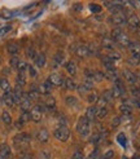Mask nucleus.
Instances as JSON below:
<instances>
[{
	"label": "nucleus",
	"mask_w": 140,
	"mask_h": 159,
	"mask_svg": "<svg viewBox=\"0 0 140 159\" xmlns=\"http://www.w3.org/2000/svg\"><path fill=\"white\" fill-rule=\"evenodd\" d=\"M40 159H49V153L48 152H42L40 153Z\"/></svg>",
	"instance_id": "603ef678"
},
{
	"label": "nucleus",
	"mask_w": 140,
	"mask_h": 159,
	"mask_svg": "<svg viewBox=\"0 0 140 159\" xmlns=\"http://www.w3.org/2000/svg\"><path fill=\"white\" fill-rule=\"evenodd\" d=\"M92 79H93V82H103L104 80V73L93 70L92 71Z\"/></svg>",
	"instance_id": "c85d7f7f"
},
{
	"label": "nucleus",
	"mask_w": 140,
	"mask_h": 159,
	"mask_svg": "<svg viewBox=\"0 0 140 159\" xmlns=\"http://www.w3.org/2000/svg\"><path fill=\"white\" fill-rule=\"evenodd\" d=\"M53 134H54V137L60 141H68L70 137V129L68 127H58V128L54 129Z\"/></svg>",
	"instance_id": "20e7f679"
},
{
	"label": "nucleus",
	"mask_w": 140,
	"mask_h": 159,
	"mask_svg": "<svg viewBox=\"0 0 140 159\" xmlns=\"http://www.w3.org/2000/svg\"><path fill=\"white\" fill-rule=\"evenodd\" d=\"M117 141H118L122 146H126V142L127 141H126V136H124L123 133H119L118 136H117Z\"/></svg>",
	"instance_id": "a18cd8bd"
},
{
	"label": "nucleus",
	"mask_w": 140,
	"mask_h": 159,
	"mask_svg": "<svg viewBox=\"0 0 140 159\" xmlns=\"http://www.w3.org/2000/svg\"><path fill=\"white\" fill-rule=\"evenodd\" d=\"M121 120H122V118H121V116H115V118L113 119V122H112V127L119 125V124H121Z\"/></svg>",
	"instance_id": "3c124183"
},
{
	"label": "nucleus",
	"mask_w": 140,
	"mask_h": 159,
	"mask_svg": "<svg viewBox=\"0 0 140 159\" xmlns=\"http://www.w3.org/2000/svg\"><path fill=\"white\" fill-rule=\"evenodd\" d=\"M3 101H4V104H5L8 107H13V106L16 105V102H14V100H13L12 93H4Z\"/></svg>",
	"instance_id": "4be33fe9"
},
{
	"label": "nucleus",
	"mask_w": 140,
	"mask_h": 159,
	"mask_svg": "<svg viewBox=\"0 0 140 159\" xmlns=\"http://www.w3.org/2000/svg\"><path fill=\"white\" fill-rule=\"evenodd\" d=\"M2 120H3L4 124H7V125H9V124L12 123V116H11V114L8 113V111H3V114H2Z\"/></svg>",
	"instance_id": "2f4dec72"
},
{
	"label": "nucleus",
	"mask_w": 140,
	"mask_h": 159,
	"mask_svg": "<svg viewBox=\"0 0 140 159\" xmlns=\"http://www.w3.org/2000/svg\"><path fill=\"white\" fill-rule=\"evenodd\" d=\"M112 36H113L114 43L119 44V45H122V47H128V44L131 43L130 39H128V36L124 34L121 29H115L113 33H112Z\"/></svg>",
	"instance_id": "f03ea898"
},
{
	"label": "nucleus",
	"mask_w": 140,
	"mask_h": 159,
	"mask_svg": "<svg viewBox=\"0 0 140 159\" xmlns=\"http://www.w3.org/2000/svg\"><path fill=\"white\" fill-rule=\"evenodd\" d=\"M3 73H4V75H9L11 74V69L9 67H4L3 69Z\"/></svg>",
	"instance_id": "4d7b16f0"
},
{
	"label": "nucleus",
	"mask_w": 140,
	"mask_h": 159,
	"mask_svg": "<svg viewBox=\"0 0 140 159\" xmlns=\"http://www.w3.org/2000/svg\"><path fill=\"white\" fill-rule=\"evenodd\" d=\"M123 78L124 80L130 84H135L136 83V76H135V73H132L131 70H124L123 71Z\"/></svg>",
	"instance_id": "f8f14e48"
},
{
	"label": "nucleus",
	"mask_w": 140,
	"mask_h": 159,
	"mask_svg": "<svg viewBox=\"0 0 140 159\" xmlns=\"http://www.w3.org/2000/svg\"><path fill=\"white\" fill-rule=\"evenodd\" d=\"M26 56H27V58H29V60H35V57H36V52H35V49H33V48H27V49H26Z\"/></svg>",
	"instance_id": "79ce46f5"
},
{
	"label": "nucleus",
	"mask_w": 140,
	"mask_h": 159,
	"mask_svg": "<svg viewBox=\"0 0 140 159\" xmlns=\"http://www.w3.org/2000/svg\"><path fill=\"white\" fill-rule=\"evenodd\" d=\"M128 63H131V65H139L140 63V56H134L132 54L130 60H128Z\"/></svg>",
	"instance_id": "37998d69"
},
{
	"label": "nucleus",
	"mask_w": 140,
	"mask_h": 159,
	"mask_svg": "<svg viewBox=\"0 0 140 159\" xmlns=\"http://www.w3.org/2000/svg\"><path fill=\"white\" fill-rule=\"evenodd\" d=\"M11 30H12V26H9V25H8V26H4V27H2V29H0V36H4L5 34L9 33Z\"/></svg>",
	"instance_id": "de8ad7c7"
},
{
	"label": "nucleus",
	"mask_w": 140,
	"mask_h": 159,
	"mask_svg": "<svg viewBox=\"0 0 140 159\" xmlns=\"http://www.w3.org/2000/svg\"><path fill=\"white\" fill-rule=\"evenodd\" d=\"M131 94L134 96L135 98H139L140 100V89L139 88H132L131 89Z\"/></svg>",
	"instance_id": "8fccbe9b"
},
{
	"label": "nucleus",
	"mask_w": 140,
	"mask_h": 159,
	"mask_svg": "<svg viewBox=\"0 0 140 159\" xmlns=\"http://www.w3.org/2000/svg\"><path fill=\"white\" fill-rule=\"evenodd\" d=\"M114 157V152L113 150H108V152H105L103 154V159H112Z\"/></svg>",
	"instance_id": "09e8293b"
},
{
	"label": "nucleus",
	"mask_w": 140,
	"mask_h": 159,
	"mask_svg": "<svg viewBox=\"0 0 140 159\" xmlns=\"http://www.w3.org/2000/svg\"><path fill=\"white\" fill-rule=\"evenodd\" d=\"M36 139H38V141H39V142H42V144H45V142L48 141V139H49L48 131H47L45 128H42L40 131L38 132V134H36Z\"/></svg>",
	"instance_id": "ddd939ff"
},
{
	"label": "nucleus",
	"mask_w": 140,
	"mask_h": 159,
	"mask_svg": "<svg viewBox=\"0 0 140 159\" xmlns=\"http://www.w3.org/2000/svg\"><path fill=\"white\" fill-rule=\"evenodd\" d=\"M126 22H127V25L134 30H138L139 26H140V18L136 14H132V13H130L126 17Z\"/></svg>",
	"instance_id": "0eeeda50"
},
{
	"label": "nucleus",
	"mask_w": 140,
	"mask_h": 159,
	"mask_svg": "<svg viewBox=\"0 0 140 159\" xmlns=\"http://www.w3.org/2000/svg\"><path fill=\"white\" fill-rule=\"evenodd\" d=\"M113 100V93L110 89H105L100 96V100H99V104L100 106H104L105 107V104H109Z\"/></svg>",
	"instance_id": "1a4fd4ad"
},
{
	"label": "nucleus",
	"mask_w": 140,
	"mask_h": 159,
	"mask_svg": "<svg viewBox=\"0 0 140 159\" xmlns=\"http://www.w3.org/2000/svg\"><path fill=\"white\" fill-rule=\"evenodd\" d=\"M112 22L117 26H122L126 23V14L123 12H118V13H114L112 14Z\"/></svg>",
	"instance_id": "9d476101"
},
{
	"label": "nucleus",
	"mask_w": 140,
	"mask_h": 159,
	"mask_svg": "<svg viewBox=\"0 0 140 159\" xmlns=\"http://www.w3.org/2000/svg\"><path fill=\"white\" fill-rule=\"evenodd\" d=\"M90 9L93 13H100L101 12V7L99 4H90Z\"/></svg>",
	"instance_id": "49530a36"
},
{
	"label": "nucleus",
	"mask_w": 140,
	"mask_h": 159,
	"mask_svg": "<svg viewBox=\"0 0 140 159\" xmlns=\"http://www.w3.org/2000/svg\"><path fill=\"white\" fill-rule=\"evenodd\" d=\"M20 58L18 57H16V56H13V57L9 60V63H11V66L12 67H14V69H17V66H18V63H20Z\"/></svg>",
	"instance_id": "c03bdc74"
},
{
	"label": "nucleus",
	"mask_w": 140,
	"mask_h": 159,
	"mask_svg": "<svg viewBox=\"0 0 140 159\" xmlns=\"http://www.w3.org/2000/svg\"><path fill=\"white\" fill-rule=\"evenodd\" d=\"M29 69V65L25 62V61H20L18 63V66H17V70H18V73H25V71Z\"/></svg>",
	"instance_id": "4c0bfd02"
},
{
	"label": "nucleus",
	"mask_w": 140,
	"mask_h": 159,
	"mask_svg": "<svg viewBox=\"0 0 140 159\" xmlns=\"http://www.w3.org/2000/svg\"><path fill=\"white\" fill-rule=\"evenodd\" d=\"M127 48L130 49V52L134 54V56H140V44L136 43V42H131L128 44Z\"/></svg>",
	"instance_id": "aec40b11"
},
{
	"label": "nucleus",
	"mask_w": 140,
	"mask_h": 159,
	"mask_svg": "<svg viewBox=\"0 0 140 159\" xmlns=\"http://www.w3.org/2000/svg\"><path fill=\"white\" fill-rule=\"evenodd\" d=\"M27 97H29L30 100H38V97H39L38 88H31V89L29 91V93H27Z\"/></svg>",
	"instance_id": "c9c22d12"
},
{
	"label": "nucleus",
	"mask_w": 140,
	"mask_h": 159,
	"mask_svg": "<svg viewBox=\"0 0 140 159\" xmlns=\"http://www.w3.org/2000/svg\"><path fill=\"white\" fill-rule=\"evenodd\" d=\"M29 142H30V137L26 133H20L13 139V145L17 150H20V152H23L25 149H27Z\"/></svg>",
	"instance_id": "f257e3e1"
},
{
	"label": "nucleus",
	"mask_w": 140,
	"mask_h": 159,
	"mask_svg": "<svg viewBox=\"0 0 140 159\" xmlns=\"http://www.w3.org/2000/svg\"><path fill=\"white\" fill-rule=\"evenodd\" d=\"M105 57L110 61V62H114V61H118L121 60V54L119 53H117L115 51H112V52H109L108 56H105Z\"/></svg>",
	"instance_id": "c756f323"
},
{
	"label": "nucleus",
	"mask_w": 140,
	"mask_h": 159,
	"mask_svg": "<svg viewBox=\"0 0 140 159\" xmlns=\"http://www.w3.org/2000/svg\"><path fill=\"white\" fill-rule=\"evenodd\" d=\"M74 52H75V54L78 56V57H81V58L88 57V54H90L88 47H87V45H84V44H77Z\"/></svg>",
	"instance_id": "6e6552de"
},
{
	"label": "nucleus",
	"mask_w": 140,
	"mask_h": 159,
	"mask_svg": "<svg viewBox=\"0 0 140 159\" xmlns=\"http://www.w3.org/2000/svg\"><path fill=\"white\" fill-rule=\"evenodd\" d=\"M26 84V76H25V73H18L17 75V87H22Z\"/></svg>",
	"instance_id": "7c9ffc66"
},
{
	"label": "nucleus",
	"mask_w": 140,
	"mask_h": 159,
	"mask_svg": "<svg viewBox=\"0 0 140 159\" xmlns=\"http://www.w3.org/2000/svg\"><path fill=\"white\" fill-rule=\"evenodd\" d=\"M43 110H44V107H43L42 105H35L33 109H31V111H30V116H31V119H33L35 123H39V122L42 120Z\"/></svg>",
	"instance_id": "39448f33"
},
{
	"label": "nucleus",
	"mask_w": 140,
	"mask_h": 159,
	"mask_svg": "<svg viewBox=\"0 0 140 159\" xmlns=\"http://www.w3.org/2000/svg\"><path fill=\"white\" fill-rule=\"evenodd\" d=\"M75 11H82V5L81 4H75Z\"/></svg>",
	"instance_id": "052dcab7"
},
{
	"label": "nucleus",
	"mask_w": 140,
	"mask_h": 159,
	"mask_svg": "<svg viewBox=\"0 0 140 159\" xmlns=\"http://www.w3.org/2000/svg\"><path fill=\"white\" fill-rule=\"evenodd\" d=\"M119 111L123 114V115H126V116H128V115H131V111H132V107L128 105V102L127 101H124L123 104L119 106Z\"/></svg>",
	"instance_id": "b1692460"
},
{
	"label": "nucleus",
	"mask_w": 140,
	"mask_h": 159,
	"mask_svg": "<svg viewBox=\"0 0 140 159\" xmlns=\"http://www.w3.org/2000/svg\"><path fill=\"white\" fill-rule=\"evenodd\" d=\"M73 159H84V157H83L79 152H77V153L73 155Z\"/></svg>",
	"instance_id": "5fc2aeb1"
},
{
	"label": "nucleus",
	"mask_w": 140,
	"mask_h": 159,
	"mask_svg": "<svg viewBox=\"0 0 140 159\" xmlns=\"http://www.w3.org/2000/svg\"><path fill=\"white\" fill-rule=\"evenodd\" d=\"M105 76L109 79V80H113V82H115L117 79H118V78H117L115 71H106V73L104 74V78H105Z\"/></svg>",
	"instance_id": "ea45409f"
},
{
	"label": "nucleus",
	"mask_w": 140,
	"mask_h": 159,
	"mask_svg": "<svg viewBox=\"0 0 140 159\" xmlns=\"http://www.w3.org/2000/svg\"><path fill=\"white\" fill-rule=\"evenodd\" d=\"M29 71H30V75L31 76H36V70L33 66H29Z\"/></svg>",
	"instance_id": "864d4df0"
},
{
	"label": "nucleus",
	"mask_w": 140,
	"mask_h": 159,
	"mask_svg": "<svg viewBox=\"0 0 140 159\" xmlns=\"http://www.w3.org/2000/svg\"><path fill=\"white\" fill-rule=\"evenodd\" d=\"M20 106H21V109H22L23 113H25V111H27V110L31 107V100L27 97V94H23V97H22V100H21V102H20Z\"/></svg>",
	"instance_id": "dca6fc26"
},
{
	"label": "nucleus",
	"mask_w": 140,
	"mask_h": 159,
	"mask_svg": "<svg viewBox=\"0 0 140 159\" xmlns=\"http://www.w3.org/2000/svg\"><path fill=\"white\" fill-rule=\"evenodd\" d=\"M7 49L11 54H17L18 53V45L14 44V43H11V44L7 45Z\"/></svg>",
	"instance_id": "f704fd0d"
},
{
	"label": "nucleus",
	"mask_w": 140,
	"mask_h": 159,
	"mask_svg": "<svg viewBox=\"0 0 140 159\" xmlns=\"http://www.w3.org/2000/svg\"><path fill=\"white\" fill-rule=\"evenodd\" d=\"M12 96H13V100H14L16 104H20L22 97H23V92L21 89V87H16V89L12 91Z\"/></svg>",
	"instance_id": "f3484780"
},
{
	"label": "nucleus",
	"mask_w": 140,
	"mask_h": 159,
	"mask_svg": "<svg viewBox=\"0 0 140 159\" xmlns=\"http://www.w3.org/2000/svg\"><path fill=\"white\" fill-rule=\"evenodd\" d=\"M86 119H87L90 123L96 119V107L95 106H91L87 109V111H86Z\"/></svg>",
	"instance_id": "6ab92c4d"
},
{
	"label": "nucleus",
	"mask_w": 140,
	"mask_h": 159,
	"mask_svg": "<svg viewBox=\"0 0 140 159\" xmlns=\"http://www.w3.org/2000/svg\"><path fill=\"white\" fill-rule=\"evenodd\" d=\"M65 67H66V71H68L70 75H75V74H77V65H75L74 62L69 61L66 65H65Z\"/></svg>",
	"instance_id": "cd10ccee"
},
{
	"label": "nucleus",
	"mask_w": 140,
	"mask_h": 159,
	"mask_svg": "<svg viewBox=\"0 0 140 159\" xmlns=\"http://www.w3.org/2000/svg\"><path fill=\"white\" fill-rule=\"evenodd\" d=\"M87 101L90 102V104H95V102H97V101H99L97 93H95V92H88V94H87Z\"/></svg>",
	"instance_id": "72a5a7b5"
},
{
	"label": "nucleus",
	"mask_w": 140,
	"mask_h": 159,
	"mask_svg": "<svg viewBox=\"0 0 140 159\" xmlns=\"http://www.w3.org/2000/svg\"><path fill=\"white\" fill-rule=\"evenodd\" d=\"M34 62L38 67H43L45 65V54L44 53H36V57H35Z\"/></svg>",
	"instance_id": "412c9836"
},
{
	"label": "nucleus",
	"mask_w": 140,
	"mask_h": 159,
	"mask_svg": "<svg viewBox=\"0 0 140 159\" xmlns=\"http://www.w3.org/2000/svg\"><path fill=\"white\" fill-rule=\"evenodd\" d=\"M62 85H64L65 88L69 89V91H73V89L77 88V84H75V82L73 80L72 78H65V79H64V83H62Z\"/></svg>",
	"instance_id": "5701e85b"
},
{
	"label": "nucleus",
	"mask_w": 140,
	"mask_h": 159,
	"mask_svg": "<svg viewBox=\"0 0 140 159\" xmlns=\"http://www.w3.org/2000/svg\"><path fill=\"white\" fill-rule=\"evenodd\" d=\"M124 92H126V89H124V84L122 83V80L117 79V80L114 82L113 89H112L113 97H121V96H123V94H124Z\"/></svg>",
	"instance_id": "423d86ee"
},
{
	"label": "nucleus",
	"mask_w": 140,
	"mask_h": 159,
	"mask_svg": "<svg viewBox=\"0 0 140 159\" xmlns=\"http://www.w3.org/2000/svg\"><path fill=\"white\" fill-rule=\"evenodd\" d=\"M65 102H66V105H69V106H77L78 105V100L75 97H73V96H68L65 98Z\"/></svg>",
	"instance_id": "e433bc0d"
},
{
	"label": "nucleus",
	"mask_w": 140,
	"mask_h": 159,
	"mask_svg": "<svg viewBox=\"0 0 140 159\" xmlns=\"http://www.w3.org/2000/svg\"><path fill=\"white\" fill-rule=\"evenodd\" d=\"M108 115V109L104 107V106H99L96 107V118L97 119H103Z\"/></svg>",
	"instance_id": "bb28decb"
},
{
	"label": "nucleus",
	"mask_w": 140,
	"mask_h": 159,
	"mask_svg": "<svg viewBox=\"0 0 140 159\" xmlns=\"http://www.w3.org/2000/svg\"><path fill=\"white\" fill-rule=\"evenodd\" d=\"M88 159H100V158H99V154H97L96 150H95V152H93V153L90 155V158H88Z\"/></svg>",
	"instance_id": "6e6d98bb"
},
{
	"label": "nucleus",
	"mask_w": 140,
	"mask_h": 159,
	"mask_svg": "<svg viewBox=\"0 0 140 159\" xmlns=\"http://www.w3.org/2000/svg\"><path fill=\"white\" fill-rule=\"evenodd\" d=\"M31 119V116H30V113L29 111H25V113H22V115H21V118H20V120L18 122H21L22 124H25L26 122H29Z\"/></svg>",
	"instance_id": "58836bf2"
},
{
	"label": "nucleus",
	"mask_w": 140,
	"mask_h": 159,
	"mask_svg": "<svg viewBox=\"0 0 140 159\" xmlns=\"http://www.w3.org/2000/svg\"><path fill=\"white\" fill-rule=\"evenodd\" d=\"M11 158V148L7 144L0 146V159H9Z\"/></svg>",
	"instance_id": "2eb2a0df"
},
{
	"label": "nucleus",
	"mask_w": 140,
	"mask_h": 159,
	"mask_svg": "<svg viewBox=\"0 0 140 159\" xmlns=\"http://www.w3.org/2000/svg\"><path fill=\"white\" fill-rule=\"evenodd\" d=\"M47 82H48L51 85H62V83H64V78L57 73H53V74L49 75Z\"/></svg>",
	"instance_id": "9b49d317"
},
{
	"label": "nucleus",
	"mask_w": 140,
	"mask_h": 159,
	"mask_svg": "<svg viewBox=\"0 0 140 159\" xmlns=\"http://www.w3.org/2000/svg\"><path fill=\"white\" fill-rule=\"evenodd\" d=\"M22 153H23V152H22ZM22 159H33V158H31V155H30V154H27V153H23Z\"/></svg>",
	"instance_id": "13d9d810"
},
{
	"label": "nucleus",
	"mask_w": 140,
	"mask_h": 159,
	"mask_svg": "<svg viewBox=\"0 0 140 159\" xmlns=\"http://www.w3.org/2000/svg\"><path fill=\"white\" fill-rule=\"evenodd\" d=\"M128 102V105L132 107H136V109H140V100L139 98H132V100H126Z\"/></svg>",
	"instance_id": "a19ab883"
},
{
	"label": "nucleus",
	"mask_w": 140,
	"mask_h": 159,
	"mask_svg": "<svg viewBox=\"0 0 140 159\" xmlns=\"http://www.w3.org/2000/svg\"><path fill=\"white\" fill-rule=\"evenodd\" d=\"M51 91H52V85L48 82H45V83H43L40 85H38V92L39 93H44V94L48 96V94L51 93Z\"/></svg>",
	"instance_id": "a211bd4d"
},
{
	"label": "nucleus",
	"mask_w": 140,
	"mask_h": 159,
	"mask_svg": "<svg viewBox=\"0 0 140 159\" xmlns=\"http://www.w3.org/2000/svg\"><path fill=\"white\" fill-rule=\"evenodd\" d=\"M77 131L78 133L81 134V136L86 137L90 134V122L86 119V116L81 118L79 120H78V124H77Z\"/></svg>",
	"instance_id": "7ed1b4c3"
},
{
	"label": "nucleus",
	"mask_w": 140,
	"mask_h": 159,
	"mask_svg": "<svg viewBox=\"0 0 140 159\" xmlns=\"http://www.w3.org/2000/svg\"><path fill=\"white\" fill-rule=\"evenodd\" d=\"M0 88H2V89L4 91V93H12L11 84H9V82H8L5 78L0 79Z\"/></svg>",
	"instance_id": "393cba45"
},
{
	"label": "nucleus",
	"mask_w": 140,
	"mask_h": 159,
	"mask_svg": "<svg viewBox=\"0 0 140 159\" xmlns=\"http://www.w3.org/2000/svg\"><path fill=\"white\" fill-rule=\"evenodd\" d=\"M135 76H136V82H140V71L135 73Z\"/></svg>",
	"instance_id": "bf43d9fd"
},
{
	"label": "nucleus",
	"mask_w": 140,
	"mask_h": 159,
	"mask_svg": "<svg viewBox=\"0 0 140 159\" xmlns=\"http://www.w3.org/2000/svg\"><path fill=\"white\" fill-rule=\"evenodd\" d=\"M101 44H103V47L105 49H108V51H115V43H114V40L113 39H109V38H104L103 39V42H101Z\"/></svg>",
	"instance_id": "4468645a"
},
{
	"label": "nucleus",
	"mask_w": 140,
	"mask_h": 159,
	"mask_svg": "<svg viewBox=\"0 0 140 159\" xmlns=\"http://www.w3.org/2000/svg\"><path fill=\"white\" fill-rule=\"evenodd\" d=\"M44 104H45V107L47 109H54V107H56V100H54L52 96H51V94H48V96H47L45 97V102H44Z\"/></svg>",
	"instance_id": "a878e982"
},
{
	"label": "nucleus",
	"mask_w": 140,
	"mask_h": 159,
	"mask_svg": "<svg viewBox=\"0 0 140 159\" xmlns=\"http://www.w3.org/2000/svg\"><path fill=\"white\" fill-rule=\"evenodd\" d=\"M123 159H127V158H123Z\"/></svg>",
	"instance_id": "680f3d73"
},
{
	"label": "nucleus",
	"mask_w": 140,
	"mask_h": 159,
	"mask_svg": "<svg viewBox=\"0 0 140 159\" xmlns=\"http://www.w3.org/2000/svg\"><path fill=\"white\" fill-rule=\"evenodd\" d=\"M64 58H65L64 53H62V52H58V53L54 54V57H53V62H54V63H57V65H61V63L64 62Z\"/></svg>",
	"instance_id": "473e14b6"
}]
</instances>
